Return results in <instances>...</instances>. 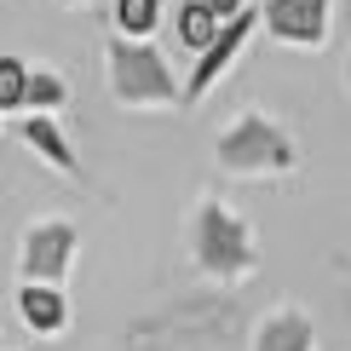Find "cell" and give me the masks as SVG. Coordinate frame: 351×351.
I'll return each mask as SVG.
<instances>
[{
	"instance_id": "1",
	"label": "cell",
	"mask_w": 351,
	"mask_h": 351,
	"mask_svg": "<svg viewBox=\"0 0 351 351\" xmlns=\"http://www.w3.org/2000/svg\"><path fill=\"white\" fill-rule=\"evenodd\" d=\"M225 162H237V167H288V138L271 133V127H259V121H247V127H237L225 138Z\"/></svg>"
},
{
	"instance_id": "2",
	"label": "cell",
	"mask_w": 351,
	"mask_h": 351,
	"mask_svg": "<svg viewBox=\"0 0 351 351\" xmlns=\"http://www.w3.org/2000/svg\"><path fill=\"white\" fill-rule=\"evenodd\" d=\"M115 81H121L127 98H167L173 93V81H167V69L156 64V52H138V47L115 52Z\"/></svg>"
},
{
	"instance_id": "3",
	"label": "cell",
	"mask_w": 351,
	"mask_h": 351,
	"mask_svg": "<svg viewBox=\"0 0 351 351\" xmlns=\"http://www.w3.org/2000/svg\"><path fill=\"white\" fill-rule=\"evenodd\" d=\"M265 23H271L282 40H323L328 0H271V6H265Z\"/></svg>"
},
{
	"instance_id": "4",
	"label": "cell",
	"mask_w": 351,
	"mask_h": 351,
	"mask_svg": "<svg viewBox=\"0 0 351 351\" xmlns=\"http://www.w3.org/2000/svg\"><path fill=\"white\" fill-rule=\"evenodd\" d=\"M202 259L219 265V271L247 265V242H242V230L230 225L225 213H208V219H202Z\"/></svg>"
},
{
	"instance_id": "5",
	"label": "cell",
	"mask_w": 351,
	"mask_h": 351,
	"mask_svg": "<svg viewBox=\"0 0 351 351\" xmlns=\"http://www.w3.org/2000/svg\"><path fill=\"white\" fill-rule=\"evenodd\" d=\"M247 23H254V12H237V18H230L225 29H219V40H213L208 52H202V64H196V75H190V93H202V86H208V81L219 75V69L230 64V52H237L242 40H247Z\"/></svg>"
},
{
	"instance_id": "6",
	"label": "cell",
	"mask_w": 351,
	"mask_h": 351,
	"mask_svg": "<svg viewBox=\"0 0 351 351\" xmlns=\"http://www.w3.org/2000/svg\"><path fill=\"white\" fill-rule=\"evenodd\" d=\"M259 351H311V323L305 317H276L265 328V340H259Z\"/></svg>"
},
{
	"instance_id": "7",
	"label": "cell",
	"mask_w": 351,
	"mask_h": 351,
	"mask_svg": "<svg viewBox=\"0 0 351 351\" xmlns=\"http://www.w3.org/2000/svg\"><path fill=\"white\" fill-rule=\"evenodd\" d=\"M23 317L35 328H58L64 323V300H58L52 288H23Z\"/></svg>"
},
{
	"instance_id": "8",
	"label": "cell",
	"mask_w": 351,
	"mask_h": 351,
	"mask_svg": "<svg viewBox=\"0 0 351 351\" xmlns=\"http://www.w3.org/2000/svg\"><path fill=\"white\" fill-rule=\"evenodd\" d=\"M179 35H184V47H196V52H208L213 40H219V23H213L208 12L196 6V0H190V6H184V18H179Z\"/></svg>"
},
{
	"instance_id": "9",
	"label": "cell",
	"mask_w": 351,
	"mask_h": 351,
	"mask_svg": "<svg viewBox=\"0 0 351 351\" xmlns=\"http://www.w3.org/2000/svg\"><path fill=\"white\" fill-rule=\"evenodd\" d=\"M40 247H35V271H58V265H64V254H69V230H40V237H35Z\"/></svg>"
},
{
	"instance_id": "10",
	"label": "cell",
	"mask_w": 351,
	"mask_h": 351,
	"mask_svg": "<svg viewBox=\"0 0 351 351\" xmlns=\"http://www.w3.org/2000/svg\"><path fill=\"white\" fill-rule=\"evenodd\" d=\"M23 86H29V75L12 64V58H0V110H18L23 104Z\"/></svg>"
},
{
	"instance_id": "11",
	"label": "cell",
	"mask_w": 351,
	"mask_h": 351,
	"mask_svg": "<svg viewBox=\"0 0 351 351\" xmlns=\"http://www.w3.org/2000/svg\"><path fill=\"white\" fill-rule=\"evenodd\" d=\"M115 18H121V29L144 35V29L156 23V0H115Z\"/></svg>"
},
{
	"instance_id": "12",
	"label": "cell",
	"mask_w": 351,
	"mask_h": 351,
	"mask_svg": "<svg viewBox=\"0 0 351 351\" xmlns=\"http://www.w3.org/2000/svg\"><path fill=\"white\" fill-rule=\"evenodd\" d=\"M29 138H35V144H40V150H47V156H52V162H64V167H69V150H64V138H58V133H52V127H47V121H35V127H29Z\"/></svg>"
},
{
	"instance_id": "13",
	"label": "cell",
	"mask_w": 351,
	"mask_h": 351,
	"mask_svg": "<svg viewBox=\"0 0 351 351\" xmlns=\"http://www.w3.org/2000/svg\"><path fill=\"white\" fill-rule=\"evenodd\" d=\"M196 6H202V12H208V18L219 23V18H237V12H242V0H196Z\"/></svg>"
},
{
	"instance_id": "14",
	"label": "cell",
	"mask_w": 351,
	"mask_h": 351,
	"mask_svg": "<svg viewBox=\"0 0 351 351\" xmlns=\"http://www.w3.org/2000/svg\"><path fill=\"white\" fill-rule=\"evenodd\" d=\"M23 98H40V104H52V98H58V81H29V86H23Z\"/></svg>"
}]
</instances>
